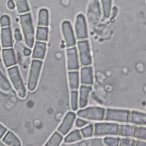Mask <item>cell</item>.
<instances>
[{"label": "cell", "mask_w": 146, "mask_h": 146, "mask_svg": "<svg viewBox=\"0 0 146 146\" xmlns=\"http://www.w3.org/2000/svg\"><path fill=\"white\" fill-rule=\"evenodd\" d=\"M0 50H1V46H0Z\"/></svg>", "instance_id": "cell-42"}, {"label": "cell", "mask_w": 146, "mask_h": 146, "mask_svg": "<svg viewBox=\"0 0 146 146\" xmlns=\"http://www.w3.org/2000/svg\"><path fill=\"white\" fill-rule=\"evenodd\" d=\"M14 36H15V39H16L17 41H20V40H22V36H21L20 31L18 29H17L15 30Z\"/></svg>", "instance_id": "cell-36"}, {"label": "cell", "mask_w": 146, "mask_h": 146, "mask_svg": "<svg viewBox=\"0 0 146 146\" xmlns=\"http://www.w3.org/2000/svg\"><path fill=\"white\" fill-rule=\"evenodd\" d=\"M48 30L47 27L38 26L36 30V39L37 41H47L48 40Z\"/></svg>", "instance_id": "cell-22"}, {"label": "cell", "mask_w": 146, "mask_h": 146, "mask_svg": "<svg viewBox=\"0 0 146 146\" xmlns=\"http://www.w3.org/2000/svg\"><path fill=\"white\" fill-rule=\"evenodd\" d=\"M80 63L83 66H88L92 63V58L90 54V47L88 40H83L78 42Z\"/></svg>", "instance_id": "cell-7"}, {"label": "cell", "mask_w": 146, "mask_h": 146, "mask_svg": "<svg viewBox=\"0 0 146 146\" xmlns=\"http://www.w3.org/2000/svg\"><path fill=\"white\" fill-rule=\"evenodd\" d=\"M130 111L127 110L112 109L106 110L104 120L118 123H128L129 120Z\"/></svg>", "instance_id": "cell-5"}, {"label": "cell", "mask_w": 146, "mask_h": 146, "mask_svg": "<svg viewBox=\"0 0 146 146\" xmlns=\"http://www.w3.org/2000/svg\"><path fill=\"white\" fill-rule=\"evenodd\" d=\"M70 87L72 90H76L79 87V73L77 71L68 72Z\"/></svg>", "instance_id": "cell-21"}, {"label": "cell", "mask_w": 146, "mask_h": 146, "mask_svg": "<svg viewBox=\"0 0 146 146\" xmlns=\"http://www.w3.org/2000/svg\"><path fill=\"white\" fill-rule=\"evenodd\" d=\"M38 25L39 26L44 27H47L48 25V11L46 9H42L39 10Z\"/></svg>", "instance_id": "cell-20"}, {"label": "cell", "mask_w": 146, "mask_h": 146, "mask_svg": "<svg viewBox=\"0 0 146 146\" xmlns=\"http://www.w3.org/2000/svg\"><path fill=\"white\" fill-rule=\"evenodd\" d=\"M71 104L73 111L78 109V91L73 90L71 92Z\"/></svg>", "instance_id": "cell-31"}, {"label": "cell", "mask_w": 146, "mask_h": 146, "mask_svg": "<svg viewBox=\"0 0 146 146\" xmlns=\"http://www.w3.org/2000/svg\"><path fill=\"white\" fill-rule=\"evenodd\" d=\"M0 24L2 27H9L10 25V17L6 15H3L0 18Z\"/></svg>", "instance_id": "cell-34"}, {"label": "cell", "mask_w": 146, "mask_h": 146, "mask_svg": "<svg viewBox=\"0 0 146 146\" xmlns=\"http://www.w3.org/2000/svg\"><path fill=\"white\" fill-rule=\"evenodd\" d=\"M136 140L133 139H131L129 137L126 138H121L120 139V145H125V146H132L135 145Z\"/></svg>", "instance_id": "cell-33"}, {"label": "cell", "mask_w": 146, "mask_h": 146, "mask_svg": "<svg viewBox=\"0 0 146 146\" xmlns=\"http://www.w3.org/2000/svg\"><path fill=\"white\" fill-rule=\"evenodd\" d=\"M106 110L100 107H89L78 111L79 117L89 120L101 121L104 119Z\"/></svg>", "instance_id": "cell-2"}, {"label": "cell", "mask_w": 146, "mask_h": 146, "mask_svg": "<svg viewBox=\"0 0 146 146\" xmlns=\"http://www.w3.org/2000/svg\"><path fill=\"white\" fill-rule=\"evenodd\" d=\"M19 18L25 43L29 47L32 48L34 42V29L31 14H22Z\"/></svg>", "instance_id": "cell-1"}, {"label": "cell", "mask_w": 146, "mask_h": 146, "mask_svg": "<svg viewBox=\"0 0 146 146\" xmlns=\"http://www.w3.org/2000/svg\"><path fill=\"white\" fill-rule=\"evenodd\" d=\"M62 140V136L59 132H55L51 136V137L50 138V139L48 140L45 145L49 146H58L60 145Z\"/></svg>", "instance_id": "cell-25"}, {"label": "cell", "mask_w": 146, "mask_h": 146, "mask_svg": "<svg viewBox=\"0 0 146 146\" xmlns=\"http://www.w3.org/2000/svg\"><path fill=\"white\" fill-rule=\"evenodd\" d=\"M80 81L82 84L90 85L93 84V70L90 66L82 67L80 71Z\"/></svg>", "instance_id": "cell-15"}, {"label": "cell", "mask_w": 146, "mask_h": 146, "mask_svg": "<svg viewBox=\"0 0 146 146\" xmlns=\"http://www.w3.org/2000/svg\"><path fill=\"white\" fill-rule=\"evenodd\" d=\"M82 137L79 130H75L70 132L64 139V142L70 143L72 142L78 141L82 139Z\"/></svg>", "instance_id": "cell-24"}, {"label": "cell", "mask_w": 146, "mask_h": 146, "mask_svg": "<svg viewBox=\"0 0 146 146\" xmlns=\"http://www.w3.org/2000/svg\"><path fill=\"white\" fill-rule=\"evenodd\" d=\"M23 54L25 55V56H29L30 54H31V51L30 49L28 48H24L23 49Z\"/></svg>", "instance_id": "cell-40"}, {"label": "cell", "mask_w": 146, "mask_h": 146, "mask_svg": "<svg viewBox=\"0 0 146 146\" xmlns=\"http://www.w3.org/2000/svg\"><path fill=\"white\" fill-rule=\"evenodd\" d=\"M129 121L135 125H146V113L140 111H132L130 112Z\"/></svg>", "instance_id": "cell-16"}, {"label": "cell", "mask_w": 146, "mask_h": 146, "mask_svg": "<svg viewBox=\"0 0 146 146\" xmlns=\"http://www.w3.org/2000/svg\"><path fill=\"white\" fill-rule=\"evenodd\" d=\"M112 0H101L103 15L104 18H108L111 15Z\"/></svg>", "instance_id": "cell-23"}, {"label": "cell", "mask_w": 146, "mask_h": 146, "mask_svg": "<svg viewBox=\"0 0 146 146\" xmlns=\"http://www.w3.org/2000/svg\"><path fill=\"white\" fill-rule=\"evenodd\" d=\"M5 145V144H3V143H2V142H1V141H0V145H1V146Z\"/></svg>", "instance_id": "cell-41"}, {"label": "cell", "mask_w": 146, "mask_h": 146, "mask_svg": "<svg viewBox=\"0 0 146 146\" xmlns=\"http://www.w3.org/2000/svg\"><path fill=\"white\" fill-rule=\"evenodd\" d=\"M7 131V129L3 126L2 124H0V139L2 138V137H3L4 135L5 134V133Z\"/></svg>", "instance_id": "cell-37"}, {"label": "cell", "mask_w": 146, "mask_h": 146, "mask_svg": "<svg viewBox=\"0 0 146 146\" xmlns=\"http://www.w3.org/2000/svg\"><path fill=\"white\" fill-rule=\"evenodd\" d=\"M88 123V121L80 119H77L75 122V125L76 127H82L84 125H86V124H87Z\"/></svg>", "instance_id": "cell-35"}, {"label": "cell", "mask_w": 146, "mask_h": 146, "mask_svg": "<svg viewBox=\"0 0 146 146\" xmlns=\"http://www.w3.org/2000/svg\"><path fill=\"white\" fill-rule=\"evenodd\" d=\"M80 132L83 137H91L94 133V125L92 124H90L87 126L81 129Z\"/></svg>", "instance_id": "cell-30"}, {"label": "cell", "mask_w": 146, "mask_h": 146, "mask_svg": "<svg viewBox=\"0 0 146 146\" xmlns=\"http://www.w3.org/2000/svg\"><path fill=\"white\" fill-rule=\"evenodd\" d=\"M1 40L2 46L4 48H10L13 46L12 33L10 27H3L1 29Z\"/></svg>", "instance_id": "cell-13"}, {"label": "cell", "mask_w": 146, "mask_h": 146, "mask_svg": "<svg viewBox=\"0 0 146 146\" xmlns=\"http://www.w3.org/2000/svg\"><path fill=\"white\" fill-rule=\"evenodd\" d=\"M120 138L117 137L107 136L104 138L103 143L108 146H117L119 145Z\"/></svg>", "instance_id": "cell-29"}, {"label": "cell", "mask_w": 146, "mask_h": 146, "mask_svg": "<svg viewBox=\"0 0 146 146\" xmlns=\"http://www.w3.org/2000/svg\"><path fill=\"white\" fill-rule=\"evenodd\" d=\"M46 43L37 41L35 43V46L33 50L32 57L34 59H43L44 58L46 52Z\"/></svg>", "instance_id": "cell-17"}, {"label": "cell", "mask_w": 146, "mask_h": 146, "mask_svg": "<svg viewBox=\"0 0 146 146\" xmlns=\"http://www.w3.org/2000/svg\"><path fill=\"white\" fill-rule=\"evenodd\" d=\"M9 78L16 90L18 96L21 98H24L26 96V91L22 80L18 67L15 66L7 70Z\"/></svg>", "instance_id": "cell-3"}, {"label": "cell", "mask_w": 146, "mask_h": 146, "mask_svg": "<svg viewBox=\"0 0 146 146\" xmlns=\"http://www.w3.org/2000/svg\"><path fill=\"white\" fill-rule=\"evenodd\" d=\"M19 13H25L30 10L27 0H14Z\"/></svg>", "instance_id": "cell-26"}, {"label": "cell", "mask_w": 146, "mask_h": 146, "mask_svg": "<svg viewBox=\"0 0 146 146\" xmlns=\"http://www.w3.org/2000/svg\"><path fill=\"white\" fill-rule=\"evenodd\" d=\"M7 6L10 9H14L15 8V4L13 0H9L8 1Z\"/></svg>", "instance_id": "cell-39"}, {"label": "cell", "mask_w": 146, "mask_h": 146, "mask_svg": "<svg viewBox=\"0 0 146 146\" xmlns=\"http://www.w3.org/2000/svg\"><path fill=\"white\" fill-rule=\"evenodd\" d=\"M76 115L72 112H68L64 116L62 123L58 127V131L63 135H66L71 128L75 119Z\"/></svg>", "instance_id": "cell-10"}, {"label": "cell", "mask_w": 146, "mask_h": 146, "mask_svg": "<svg viewBox=\"0 0 146 146\" xmlns=\"http://www.w3.org/2000/svg\"><path fill=\"white\" fill-rule=\"evenodd\" d=\"M136 145H139V146H146V141L144 140H136Z\"/></svg>", "instance_id": "cell-38"}, {"label": "cell", "mask_w": 146, "mask_h": 146, "mask_svg": "<svg viewBox=\"0 0 146 146\" xmlns=\"http://www.w3.org/2000/svg\"><path fill=\"white\" fill-rule=\"evenodd\" d=\"M135 137L139 140L146 141V127H139L137 128Z\"/></svg>", "instance_id": "cell-32"}, {"label": "cell", "mask_w": 146, "mask_h": 146, "mask_svg": "<svg viewBox=\"0 0 146 146\" xmlns=\"http://www.w3.org/2000/svg\"><path fill=\"white\" fill-rule=\"evenodd\" d=\"M92 90L91 86H81L80 88V97H79V107L80 108L86 107L88 103V96L90 91Z\"/></svg>", "instance_id": "cell-18"}, {"label": "cell", "mask_w": 146, "mask_h": 146, "mask_svg": "<svg viewBox=\"0 0 146 146\" xmlns=\"http://www.w3.org/2000/svg\"><path fill=\"white\" fill-rule=\"evenodd\" d=\"M137 127L133 125L130 124H120L119 127L118 135L120 136L125 137H133L136 136L137 130Z\"/></svg>", "instance_id": "cell-14"}, {"label": "cell", "mask_w": 146, "mask_h": 146, "mask_svg": "<svg viewBox=\"0 0 146 146\" xmlns=\"http://www.w3.org/2000/svg\"><path fill=\"white\" fill-rule=\"evenodd\" d=\"M3 142L10 146H19L21 145L19 139L11 131H8L3 138Z\"/></svg>", "instance_id": "cell-19"}, {"label": "cell", "mask_w": 146, "mask_h": 146, "mask_svg": "<svg viewBox=\"0 0 146 146\" xmlns=\"http://www.w3.org/2000/svg\"><path fill=\"white\" fill-rule=\"evenodd\" d=\"M3 63L6 67H10L17 63L15 55L13 48H9L2 50V52Z\"/></svg>", "instance_id": "cell-12"}, {"label": "cell", "mask_w": 146, "mask_h": 146, "mask_svg": "<svg viewBox=\"0 0 146 146\" xmlns=\"http://www.w3.org/2000/svg\"><path fill=\"white\" fill-rule=\"evenodd\" d=\"M42 63L40 60L33 59L31 62L27 83V88L31 91H34L37 86Z\"/></svg>", "instance_id": "cell-6"}, {"label": "cell", "mask_w": 146, "mask_h": 146, "mask_svg": "<svg viewBox=\"0 0 146 146\" xmlns=\"http://www.w3.org/2000/svg\"><path fill=\"white\" fill-rule=\"evenodd\" d=\"M76 37L78 39H84L88 37L87 27L84 16L82 14L77 15L75 25Z\"/></svg>", "instance_id": "cell-8"}, {"label": "cell", "mask_w": 146, "mask_h": 146, "mask_svg": "<svg viewBox=\"0 0 146 146\" xmlns=\"http://www.w3.org/2000/svg\"><path fill=\"white\" fill-rule=\"evenodd\" d=\"M0 89L4 91H9L11 89V86L7 79L0 71Z\"/></svg>", "instance_id": "cell-28"}, {"label": "cell", "mask_w": 146, "mask_h": 146, "mask_svg": "<svg viewBox=\"0 0 146 146\" xmlns=\"http://www.w3.org/2000/svg\"><path fill=\"white\" fill-rule=\"evenodd\" d=\"M62 29L63 37L67 47L75 46V38L71 23L68 21H64L62 25Z\"/></svg>", "instance_id": "cell-9"}, {"label": "cell", "mask_w": 146, "mask_h": 146, "mask_svg": "<svg viewBox=\"0 0 146 146\" xmlns=\"http://www.w3.org/2000/svg\"><path fill=\"white\" fill-rule=\"evenodd\" d=\"M67 68L68 70H78L79 68L77 51L75 47L67 50Z\"/></svg>", "instance_id": "cell-11"}, {"label": "cell", "mask_w": 146, "mask_h": 146, "mask_svg": "<svg viewBox=\"0 0 146 146\" xmlns=\"http://www.w3.org/2000/svg\"><path fill=\"white\" fill-rule=\"evenodd\" d=\"M119 125L114 123H97L94 125L95 136H116L118 135Z\"/></svg>", "instance_id": "cell-4"}, {"label": "cell", "mask_w": 146, "mask_h": 146, "mask_svg": "<svg viewBox=\"0 0 146 146\" xmlns=\"http://www.w3.org/2000/svg\"><path fill=\"white\" fill-rule=\"evenodd\" d=\"M103 140L102 139L99 138H95L87 140L82 141L81 143L76 144L75 145H92V146H100L103 145Z\"/></svg>", "instance_id": "cell-27"}]
</instances>
